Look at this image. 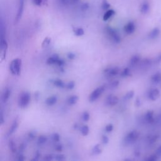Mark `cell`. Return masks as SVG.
<instances>
[{
  "label": "cell",
  "mask_w": 161,
  "mask_h": 161,
  "mask_svg": "<svg viewBox=\"0 0 161 161\" xmlns=\"http://www.w3.org/2000/svg\"><path fill=\"white\" fill-rule=\"evenodd\" d=\"M21 65H22V62L19 58L13 59L12 62L9 64V71L13 75L19 76L21 73Z\"/></svg>",
  "instance_id": "1"
},
{
  "label": "cell",
  "mask_w": 161,
  "mask_h": 161,
  "mask_svg": "<svg viewBox=\"0 0 161 161\" xmlns=\"http://www.w3.org/2000/svg\"><path fill=\"white\" fill-rule=\"evenodd\" d=\"M31 99L30 94L28 92H24L20 95L18 106L21 108H25L28 106Z\"/></svg>",
  "instance_id": "2"
},
{
  "label": "cell",
  "mask_w": 161,
  "mask_h": 161,
  "mask_svg": "<svg viewBox=\"0 0 161 161\" xmlns=\"http://www.w3.org/2000/svg\"><path fill=\"white\" fill-rule=\"evenodd\" d=\"M139 136H140V133L138 131L132 130L126 135L125 138V142L126 145L133 144L138 140Z\"/></svg>",
  "instance_id": "3"
},
{
  "label": "cell",
  "mask_w": 161,
  "mask_h": 161,
  "mask_svg": "<svg viewBox=\"0 0 161 161\" xmlns=\"http://www.w3.org/2000/svg\"><path fill=\"white\" fill-rule=\"evenodd\" d=\"M106 88V86L104 85L101 86L95 89L91 94L89 96V101L91 103L94 102L95 101L97 100L100 97V96L103 94V93L104 91Z\"/></svg>",
  "instance_id": "4"
},
{
  "label": "cell",
  "mask_w": 161,
  "mask_h": 161,
  "mask_svg": "<svg viewBox=\"0 0 161 161\" xmlns=\"http://www.w3.org/2000/svg\"><path fill=\"white\" fill-rule=\"evenodd\" d=\"M106 31L107 32V34L112 39V40L116 43V44H119V43L121 42V38L119 35V34L117 33L116 31L112 28V27H108L106 28Z\"/></svg>",
  "instance_id": "5"
},
{
  "label": "cell",
  "mask_w": 161,
  "mask_h": 161,
  "mask_svg": "<svg viewBox=\"0 0 161 161\" xmlns=\"http://www.w3.org/2000/svg\"><path fill=\"white\" fill-rule=\"evenodd\" d=\"M0 49H1L2 59L3 60L6 58V51L8 49V43L4 36H1V39H0Z\"/></svg>",
  "instance_id": "6"
},
{
  "label": "cell",
  "mask_w": 161,
  "mask_h": 161,
  "mask_svg": "<svg viewBox=\"0 0 161 161\" xmlns=\"http://www.w3.org/2000/svg\"><path fill=\"white\" fill-rule=\"evenodd\" d=\"M160 91L157 88H153L150 90L148 92V98L151 101H156L160 96Z\"/></svg>",
  "instance_id": "7"
},
{
  "label": "cell",
  "mask_w": 161,
  "mask_h": 161,
  "mask_svg": "<svg viewBox=\"0 0 161 161\" xmlns=\"http://www.w3.org/2000/svg\"><path fill=\"white\" fill-rule=\"evenodd\" d=\"M106 104L110 106H113L118 104L119 101V98L116 96L110 94L106 99Z\"/></svg>",
  "instance_id": "8"
},
{
  "label": "cell",
  "mask_w": 161,
  "mask_h": 161,
  "mask_svg": "<svg viewBox=\"0 0 161 161\" xmlns=\"http://www.w3.org/2000/svg\"><path fill=\"white\" fill-rule=\"evenodd\" d=\"M120 69L118 67H114V68H107L104 71V72L109 77H113L115 76L119 73Z\"/></svg>",
  "instance_id": "9"
},
{
  "label": "cell",
  "mask_w": 161,
  "mask_h": 161,
  "mask_svg": "<svg viewBox=\"0 0 161 161\" xmlns=\"http://www.w3.org/2000/svg\"><path fill=\"white\" fill-rule=\"evenodd\" d=\"M136 27L133 21H130L124 27V31L128 35L132 34L135 31Z\"/></svg>",
  "instance_id": "10"
},
{
  "label": "cell",
  "mask_w": 161,
  "mask_h": 161,
  "mask_svg": "<svg viewBox=\"0 0 161 161\" xmlns=\"http://www.w3.org/2000/svg\"><path fill=\"white\" fill-rule=\"evenodd\" d=\"M18 127V118H16V119H15L13 122L12 123V125H11V127L9 128V129L8 132L7 136L9 137L11 135H12L16 130Z\"/></svg>",
  "instance_id": "11"
},
{
  "label": "cell",
  "mask_w": 161,
  "mask_h": 161,
  "mask_svg": "<svg viewBox=\"0 0 161 161\" xmlns=\"http://www.w3.org/2000/svg\"><path fill=\"white\" fill-rule=\"evenodd\" d=\"M59 60H60V58L57 54H53L47 60V64H49V65L57 64Z\"/></svg>",
  "instance_id": "12"
},
{
  "label": "cell",
  "mask_w": 161,
  "mask_h": 161,
  "mask_svg": "<svg viewBox=\"0 0 161 161\" xmlns=\"http://www.w3.org/2000/svg\"><path fill=\"white\" fill-rule=\"evenodd\" d=\"M145 120L148 123H152L154 122V112L149 110L148 111L145 115Z\"/></svg>",
  "instance_id": "13"
},
{
  "label": "cell",
  "mask_w": 161,
  "mask_h": 161,
  "mask_svg": "<svg viewBox=\"0 0 161 161\" xmlns=\"http://www.w3.org/2000/svg\"><path fill=\"white\" fill-rule=\"evenodd\" d=\"M141 60V57L140 55H134L132 57V58L130 60L129 62V65L130 66H135L140 62Z\"/></svg>",
  "instance_id": "14"
},
{
  "label": "cell",
  "mask_w": 161,
  "mask_h": 161,
  "mask_svg": "<svg viewBox=\"0 0 161 161\" xmlns=\"http://www.w3.org/2000/svg\"><path fill=\"white\" fill-rule=\"evenodd\" d=\"M11 94V91L9 88H6L4 90L3 93H2V101L3 103H6L8 101V100L9 98V96Z\"/></svg>",
  "instance_id": "15"
},
{
  "label": "cell",
  "mask_w": 161,
  "mask_h": 161,
  "mask_svg": "<svg viewBox=\"0 0 161 161\" xmlns=\"http://www.w3.org/2000/svg\"><path fill=\"white\" fill-rule=\"evenodd\" d=\"M115 15V10H113V9H109L108 10H106V12L103 15V20L104 21H108L109 19L113 17Z\"/></svg>",
  "instance_id": "16"
},
{
  "label": "cell",
  "mask_w": 161,
  "mask_h": 161,
  "mask_svg": "<svg viewBox=\"0 0 161 161\" xmlns=\"http://www.w3.org/2000/svg\"><path fill=\"white\" fill-rule=\"evenodd\" d=\"M160 34V29L158 28H154L148 34V38L150 39H155Z\"/></svg>",
  "instance_id": "17"
},
{
  "label": "cell",
  "mask_w": 161,
  "mask_h": 161,
  "mask_svg": "<svg viewBox=\"0 0 161 161\" xmlns=\"http://www.w3.org/2000/svg\"><path fill=\"white\" fill-rule=\"evenodd\" d=\"M57 97L56 96L53 95V96H50V97L46 99V103L47 106H51L54 105L57 103Z\"/></svg>",
  "instance_id": "18"
},
{
  "label": "cell",
  "mask_w": 161,
  "mask_h": 161,
  "mask_svg": "<svg viewBox=\"0 0 161 161\" xmlns=\"http://www.w3.org/2000/svg\"><path fill=\"white\" fill-rule=\"evenodd\" d=\"M151 81L152 83L157 84L161 82V72H157L151 77Z\"/></svg>",
  "instance_id": "19"
},
{
  "label": "cell",
  "mask_w": 161,
  "mask_h": 161,
  "mask_svg": "<svg viewBox=\"0 0 161 161\" xmlns=\"http://www.w3.org/2000/svg\"><path fill=\"white\" fill-rule=\"evenodd\" d=\"M149 8H150V6H149L148 3L146 1L144 2L141 6V12L142 14H146L149 11Z\"/></svg>",
  "instance_id": "20"
},
{
  "label": "cell",
  "mask_w": 161,
  "mask_h": 161,
  "mask_svg": "<svg viewBox=\"0 0 161 161\" xmlns=\"http://www.w3.org/2000/svg\"><path fill=\"white\" fill-rule=\"evenodd\" d=\"M53 84L55 86L59 88H66V84H64V82L59 79H56L53 81Z\"/></svg>",
  "instance_id": "21"
},
{
  "label": "cell",
  "mask_w": 161,
  "mask_h": 161,
  "mask_svg": "<svg viewBox=\"0 0 161 161\" xmlns=\"http://www.w3.org/2000/svg\"><path fill=\"white\" fill-rule=\"evenodd\" d=\"M79 100V97L77 95H73L70 97L68 100V103L69 105H74L76 104L77 102Z\"/></svg>",
  "instance_id": "22"
},
{
  "label": "cell",
  "mask_w": 161,
  "mask_h": 161,
  "mask_svg": "<svg viewBox=\"0 0 161 161\" xmlns=\"http://www.w3.org/2000/svg\"><path fill=\"white\" fill-rule=\"evenodd\" d=\"M92 154L96 156L101 154L102 150L100 148V144H96L95 145L93 148H92Z\"/></svg>",
  "instance_id": "23"
},
{
  "label": "cell",
  "mask_w": 161,
  "mask_h": 161,
  "mask_svg": "<svg viewBox=\"0 0 161 161\" xmlns=\"http://www.w3.org/2000/svg\"><path fill=\"white\" fill-rule=\"evenodd\" d=\"M8 146H9V150L12 153L16 152L17 148H16L15 143L14 142V141L13 140H9V141L8 142Z\"/></svg>",
  "instance_id": "24"
},
{
  "label": "cell",
  "mask_w": 161,
  "mask_h": 161,
  "mask_svg": "<svg viewBox=\"0 0 161 161\" xmlns=\"http://www.w3.org/2000/svg\"><path fill=\"white\" fill-rule=\"evenodd\" d=\"M73 31L74 33V35L77 37H81V36L84 35V31L83 28H82L81 27H78V28H74Z\"/></svg>",
  "instance_id": "25"
},
{
  "label": "cell",
  "mask_w": 161,
  "mask_h": 161,
  "mask_svg": "<svg viewBox=\"0 0 161 161\" xmlns=\"http://www.w3.org/2000/svg\"><path fill=\"white\" fill-rule=\"evenodd\" d=\"M131 75H132V74H131V71H130V69L129 68H125V69L122 71V72H121V74H120V76H121V77H122V78H127V77H129V76H131Z\"/></svg>",
  "instance_id": "26"
},
{
  "label": "cell",
  "mask_w": 161,
  "mask_h": 161,
  "mask_svg": "<svg viewBox=\"0 0 161 161\" xmlns=\"http://www.w3.org/2000/svg\"><path fill=\"white\" fill-rule=\"evenodd\" d=\"M80 131L83 136H87L90 133V128L88 125H83L81 127Z\"/></svg>",
  "instance_id": "27"
},
{
  "label": "cell",
  "mask_w": 161,
  "mask_h": 161,
  "mask_svg": "<svg viewBox=\"0 0 161 161\" xmlns=\"http://www.w3.org/2000/svg\"><path fill=\"white\" fill-rule=\"evenodd\" d=\"M48 141V139H47V137L44 136V135H40L38 138V144L39 145H43V144H46Z\"/></svg>",
  "instance_id": "28"
},
{
  "label": "cell",
  "mask_w": 161,
  "mask_h": 161,
  "mask_svg": "<svg viewBox=\"0 0 161 161\" xmlns=\"http://www.w3.org/2000/svg\"><path fill=\"white\" fill-rule=\"evenodd\" d=\"M135 94V92L134 91H128L125 96H124V97H123V100H130V99H132L133 97H134V96Z\"/></svg>",
  "instance_id": "29"
},
{
  "label": "cell",
  "mask_w": 161,
  "mask_h": 161,
  "mask_svg": "<svg viewBox=\"0 0 161 161\" xmlns=\"http://www.w3.org/2000/svg\"><path fill=\"white\" fill-rule=\"evenodd\" d=\"M110 3L108 2V1L107 0H103V2H102V5H101V7H102V9L103 10H108L110 9Z\"/></svg>",
  "instance_id": "30"
},
{
  "label": "cell",
  "mask_w": 161,
  "mask_h": 161,
  "mask_svg": "<svg viewBox=\"0 0 161 161\" xmlns=\"http://www.w3.org/2000/svg\"><path fill=\"white\" fill-rule=\"evenodd\" d=\"M82 119L84 122H88L90 119V115L88 112H84L82 115Z\"/></svg>",
  "instance_id": "31"
},
{
  "label": "cell",
  "mask_w": 161,
  "mask_h": 161,
  "mask_svg": "<svg viewBox=\"0 0 161 161\" xmlns=\"http://www.w3.org/2000/svg\"><path fill=\"white\" fill-rule=\"evenodd\" d=\"M51 42V38L49 37H46L44 41H43L42 44V47H46L49 46Z\"/></svg>",
  "instance_id": "32"
},
{
  "label": "cell",
  "mask_w": 161,
  "mask_h": 161,
  "mask_svg": "<svg viewBox=\"0 0 161 161\" xmlns=\"http://www.w3.org/2000/svg\"><path fill=\"white\" fill-rule=\"evenodd\" d=\"M51 138L53 142H59V141H60V135L59 134L54 133L52 135Z\"/></svg>",
  "instance_id": "33"
},
{
  "label": "cell",
  "mask_w": 161,
  "mask_h": 161,
  "mask_svg": "<svg viewBox=\"0 0 161 161\" xmlns=\"http://www.w3.org/2000/svg\"><path fill=\"white\" fill-rule=\"evenodd\" d=\"M152 64V60L149 59H145L142 62V66L144 67H148Z\"/></svg>",
  "instance_id": "34"
},
{
  "label": "cell",
  "mask_w": 161,
  "mask_h": 161,
  "mask_svg": "<svg viewBox=\"0 0 161 161\" xmlns=\"http://www.w3.org/2000/svg\"><path fill=\"white\" fill-rule=\"evenodd\" d=\"M158 138H159V137L157 135H153L151 137H150V138L148 139V142L149 144H153L157 142Z\"/></svg>",
  "instance_id": "35"
},
{
  "label": "cell",
  "mask_w": 161,
  "mask_h": 161,
  "mask_svg": "<svg viewBox=\"0 0 161 161\" xmlns=\"http://www.w3.org/2000/svg\"><path fill=\"white\" fill-rule=\"evenodd\" d=\"M119 84H120L119 81H118V80L114 81L112 82L111 84H110V88H112V89L116 88H117L118 86H119Z\"/></svg>",
  "instance_id": "36"
},
{
  "label": "cell",
  "mask_w": 161,
  "mask_h": 161,
  "mask_svg": "<svg viewBox=\"0 0 161 161\" xmlns=\"http://www.w3.org/2000/svg\"><path fill=\"white\" fill-rule=\"evenodd\" d=\"M159 159V156L156 154H152L151 156H150L149 157H148L146 160L148 161H156Z\"/></svg>",
  "instance_id": "37"
},
{
  "label": "cell",
  "mask_w": 161,
  "mask_h": 161,
  "mask_svg": "<svg viewBox=\"0 0 161 161\" xmlns=\"http://www.w3.org/2000/svg\"><path fill=\"white\" fill-rule=\"evenodd\" d=\"M75 87V82L74 81H69L67 84H66V88L68 90H72Z\"/></svg>",
  "instance_id": "38"
},
{
  "label": "cell",
  "mask_w": 161,
  "mask_h": 161,
  "mask_svg": "<svg viewBox=\"0 0 161 161\" xmlns=\"http://www.w3.org/2000/svg\"><path fill=\"white\" fill-rule=\"evenodd\" d=\"M113 125L112 123L108 124L105 127V131L108 133L112 132L113 131Z\"/></svg>",
  "instance_id": "39"
},
{
  "label": "cell",
  "mask_w": 161,
  "mask_h": 161,
  "mask_svg": "<svg viewBox=\"0 0 161 161\" xmlns=\"http://www.w3.org/2000/svg\"><path fill=\"white\" fill-rule=\"evenodd\" d=\"M54 159L56 160H62L65 159V156L62 154H57L54 156Z\"/></svg>",
  "instance_id": "40"
},
{
  "label": "cell",
  "mask_w": 161,
  "mask_h": 161,
  "mask_svg": "<svg viewBox=\"0 0 161 161\" xmlns=\"http://www.w3.org/2000/svg\"><path fill=\"white\" fill-rule=\"evenodd\" d=\"M110 140H109V138L106 136V135H103L102 136V142L103 144H108Z\"/></svg>",
  "instance_id": "41"
},
{
  "label": "cell",
  "mask_w": 161,
  "mask_h": 161,
  "mask_svg": "<svg viewBox=\"0 0 161 161\" xmlns=\"http://www.w3.org/2000/svg\"><path fill=\"white\" fill-rule=\"evenodd\" d=\"M36 132H34V131H31L30 132H29L28 134V137L30 139H31V140H34V139L36 137Z\"/></svg>",
  "instance_id": "42"
},
{
  "label": "cell",
  "mask_w": 161,
  "mask_h": 161,
  "mask_svg": "<svg viewBox=\"0 0 161 161\" xmlns=\"http://www.w3.org/2000/svg\"><path fill=\"white\" fill-rule=\"evenodd\" d=\"M53 159H54V156L52 155V154L46 155L44 158V160H52Z\"/></svg>",
  "instance_id": "43"
},
{
  "label": "cell",
  "mask_w": 161,
  "mask_h": 161,
  "mask_svg": "<svg viewBox=\"0 0 161 161\" xmlns=\"http://www.w3.org/2000/svg\"><path fill=\"white\" fill-rule=\"evenodd\" d=\"M68 57L70 60H73L76 57V55H75V53H74L73 52H69L68 53Z\"/></svg>",
  "instance_id": "44"
},
{
  "label": "cell",
  "mask_w": 161,
  "mask_h": 161,
  "mask_svg": "<svg viewBox=\"0 0 161 161\" xmlns=\"http://www.w3.org/2000/svg\"><path fill=\"white\" fill-rule=\"evenodd\" d=\"M154 62H155V64H159L160 62H161V53H160V54H159V55L156 57V58L155 59Z\"/></svg>",
  "instance_id": "45"
},
{
  "label": "cell",
  "mask_w": 161,
  "mask_h": 161,
  "mask_svg": "<svg viewBox=\"0 0 161 161\" xmlns=\"http://www.w3.org/2000/svg\"><path fill=\"white\" fill-rule=\"evenodd\" d=\"M55 149L57 151H58V152H60V151H62V150H63V146H62V145H60V144L57 145H56V147H55Z\"/></svg>",
  "instance_id": "46"
},
{
  "label": "cell",
  "mask_w": 161,
  "mask_h": 161,
  "mask_svg": "<svg viewBox=\"0 0 161 161\" xmlns=\"http://www.w3.org/2000/svg\"><path fill=\"white\" fill-rule=\"evenodd\" d=\"M0 122H1V125H3L5 122L4 120V116H3V111H1V114H0Z\"/></svg>",
  "instance_id": "47"
},
{
  "label": "cell",
  "mask_w": 161,
  "mask_h": 161,
  "mask_svg": "<svg viewBox=\"0 0 161 161\" xmlns=\"http://www.w3.org/2000/svg\"><path fill=\"white\" fill-rule=\"evenodd\" d=\"M33 3L37 6H40L42 3V0H33Z\"/></svg>",
  "instance_id": "48"
},
{
  "label": "cell",
  "mask_w": 161,
  "mask_h": 161,
  "mask_svg": "<svg viewBox=\"0 0 161 161\" xmlns=\"http://www.w3.org/2000/svg\"><path fill=\"white\" fill-rule=\"evenodd\" d=\"M156 154L159 157V156H161V146L159 147L157 150H156Z\"/></svg>",
  "instance_id": "49"
},
{
  "label": "cell",
  "mask_w": 161,
  "mask_h": 161,
  "mask_svg": "<svg viewBox=\"0 0 161 161\" xmlns=\"http://www.w3.org/2000/svg\"><path fill=\"white\" fill-rule=\"evenodd\" d=\"M135 105L137 106H140L141 105V101L139 98H137L135 101Z\"/></svg>",
  "instance_id": "50"
},
{
  "label": "cell",
  "mask_w": 161,
  "mask_h": 161,
  "mask_svg": "<svg viewBox=\"0 0 161 161\" xmlns=\"http://www.w3.org/2000/svg\"><path fill=\"white\" fill-rule=\"evenodd\" d=\"M89 8V5L87 4V3H84L82 5V7H81V9L83 10V11H85L88 8Z\"/></svg>",
  "instance_id": "51"
},
{
  "label": "cell",
  "mask_w": 161,
  "mask_h": 161,
  "mask_svg": "<svg viewBox=\"0 0 161 161\" xmlns=\"http://www.w3.org/2000/svg\"><path fill=\"white\" fill-rule=\"evenodd\" d=\"M40 156V154H39V152H37L36 154H35V158L32 159V160H38L39 159Z\"/></svg>",
  "instance_id": "52"
},
{
  "label": "cell",
  "mask_w": 161,
  "mask_h": 161,
  "mask_svg": "<svg viewBox=\"0 0 161 161\" xmlns=\"http://www.w3.org/2000/svg\"><path fill=\"white\" fill-rule=\"evenodd\" d=\"M25 145L24 144H20V147H19L20 151H23L25 149Z\"/></svg>",
  "instance_id": "53"
},
{
  "label": "cell",
  "mask_w": 161,
  "mask_h": 161,
  "mask_svg": "<svg viewBox=\"0 0 161 161\" xmlns=\"http://www.w3.org/2000/svg\"><path fill=\"white\" fill-rule=\"evenodd\" d=\"M18 160H20V161H22V160H25V157H24V156L22 154H20V155L18 156Z\"/></svg>",
  "instance_id": "54"
},
{
  "label": "cell",
  "mask_w": 161,
  "mask_h": 161,
  "mask_svg": "<svg viewBox=\"0 0 161 161\" xmlns=\"http://www.w3.org/2000/svg\"><path fill=\"white\" fill-rule=\"evenodd\" d=\"M35 98L37 100H38V98H39V93L38 92H36L35 93Z\"/></svg>",
  "instance_id": "55"
},
{
  "label": "cell",
  "mask_w": 161,
  "mask_h": 161,
  "mask_svg": "<svg viewBox=\"0 0 161 161\" xmlns=\"http://www.w3.org/2000/svg\"><path fill=\"white\" fill-rule=\"evenodd\" d=\"M135 156L138 157L139 156H140V152H137V151L135 152Z\"/></svg>",
  "instance_id": "56"
},
{
  "label": "cell",
  "mask_w": 161,
  "mask_h": 161,
  "mask_svg": "<svg viewBox=\"0 0 161 161\" xmlns=\"http://www.w3.org/2000/svg\"><path fill=\"white\" fill-rule=\"evenodd\" d=\"M72 1H73V2H78L79 0H72Z\"/></svg>",
  "instance_id": "57"
}]
</instances>
